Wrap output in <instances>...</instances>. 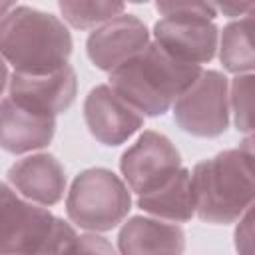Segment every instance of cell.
I'll return each instance as SVG.
<instances>
[{
	"label": "cell",
	"mask_w": 255,
	"mask_h": 255,
	"mask_svg": "<svg viewBox=\"0 0 255 255\" xmlns=\"http://www.w3.org/2000/svg\"><path fill=\"white\" fill-rule=\"evenodd\" d=\"M72 34L58 16L14 4L0 18V58L18 74H48L68 66Z\"/></svg>",
	"instance_id": "cell-1"
},
{
	"label": "cell",
	"mask_w": 255,
	"mask_h": 255,
	"mask_svg": "<svg viewBox=\"0 0 255 255\" xmlns=\"http://www.w3.org/2000/svg\"><path fill=\"white\" fill-rule=\"evenodd\" d=\"M191 187L195 215L207 223H233L253 205V145L251 137L239 147L223 149L195 163Z\"/></svg>",
	"instance_id": "cell-2"
},
{
	"label": "cell",
	"mask_w": 255,
	"mask_h": 255,
	"mask_svg": "<svg viewBox=\"0 0 255 255\" xmlns=\"http://www.w3.org/2000/svg\"><path fill=\"white\" fill-rule=\"evenodd\" d=\"M199 74V66L179 62L149 42L137 56L110 74L108 86L143 118H155L163 116Z\"/></svg>",
	"instance_id": "cell-3"
},
{
	"label": "cell",
	"mask_w": 255,
	"mask_h": 255,
	"mask_svg": "<svg viewBox=\"0 0 255 255\" xmlns=\"http://www.w3.org/2000/svg\"><path fill=\"white\" fill-rule=\"evenodd\" d=\"M74 227L0 181V255H62Z\"/></svg>",
	"instance_id": "cell-4"
},
{
	"label": "cell",
	"mask_w": 255,
	"mask_h": 255,
	"mask_svg": "<svg viewBox=\"0 0 255 255\" xmlns=\"http://www.w3.org/2000/svg\"><path fill=\"white\" fill-rule=\"evenodd\" d=\"M131 209V195L120 175L106 167L84 169L66 197L68 219L90 233L118 227Z\"/></svg>",
	"instance_id": "cell-5"
},
{
	"label": "cell",
	"mask_w": 255,
	"mask_h": 255,
	"mask_svg": "<svg viewBox=\"0 0 255 255\" xmlns=\"http://www.w3.org/2000/svg\"><path fill=\"white\" fill-rule=\"evenodd\" d=\"M171 108L175 124L185 133L217 137L229 126V82L215 70H201Z\"/></svg>",
	"instance_id": "cell-6"
},
{
	"label": "cell",
	"mask_w": 255,
	"mask_h": 255,
	"mask_svg": "<svg viewBox=\"0 0 255 255\" xmlns=\"http://www.w3.org/2000/svg\"><path fill=\"white\" fill-rule=\"evenodd\" d=\"M181 169V155L171 139L153 129L143 131L120 159V171L128 189L149 193L169 181Z\"/></svg>",
	"instance_id": "cell-7"
},
{
	"label": "cell",
	"mask_w": 255,
	"mask_h": 255,
	"mask_svg": "<svg viewBox=\"0 0 255 255\" xmlns=\"http://www.w3.org/2000/svg\"><path fill=\"white\" fill-rule=\"evenodd\" d=\"M76 92L78 78L70 64L48 74L14 72L8 80V98L14 104L50 118L66 112L74 104Z\"/></svg>",
	"instance_id": "cell-8"
},
{
	"label": "cell",
	"mask_w": 255,
	"mask_h": 255,
	"mask_svg": "<svg viewBox=\"0 0 255 255\" xmlns=\"http://www.w3.org/2000/svg\"><path fill=\"white\" fill-rule=\"evenodd\" d=\"M219 30L213 20L195 16H163L153 24V44L171 58L199 66L213 60Z\"/></svg>",
	"instance_id": "cell-9"
},
{
	"label": "cell",
	"mask_w": 255,
	"mask_h": 255,
	"mask_svg": "<svg viewBox=\"0 0 255 255\" xmlns=\"http://www.w3.org/2000/svg\"><path fill=\"white\" fill-rule=\"evenodd\" d=\"M147 26L133 14H120L114 20L96 28L86 42L90 62L104 70L114 72L149 44Z\"/></svg>",
	"instance_id": "cell-10"
},
{
	"label": "cell",
	"mask_w": 255,
	"mask_h": 255,
	"mask_svg": "<svg viewBox=\"0 0 255 255\" xmlns=\"http://www.w3.org/2000/svg\"><path fill=\"white\" fill-rule=\"evenodd\" d=\"M84 120L90 133L104 145H122L143 128V116L108 84L90 90L84 102Z\"/></svg>",
	"instance_id": "cell-11"
},
{
	"label": "cell",
	"mask_w": 255,
	"mask_h": 255,
	"mask_svg": "<svg viewBox=\"0 0 255 255\" xmlns=\"http://www.w3.org/2000/svg\"><path fill=\"white\" fill-rule=\"evenodd\" d=\"M6 175L16 193L42 207L56 205L66 191L64 165L50 153L26 155L14 161Z\"/></svg>",
	"instance_id": "cell-12"
},
{
	"label": "cell",
	"mask_w": 255,
	"mask_h": 255,
	"mask_svg": "<svg viewBox=\"0 0 255 255\" xmlns=\"http://www.w3.org/2000/svg\"><path fill=\"white\" fill-rule=\"evenodd\" d=\"M56 133V118L30 112L10 98L0 100V147L20 155L46 147Z\"/></svg>",
	"instance_id": "cell-13"
},
{
	"label": "cell",
	"mask_w": 255,
	"mask_h": 255,
	"mask_svg": "<svg viewBox=\"0 0 255 255\" xmlns=\"http://www.w3.org/2000/svg\"><path fill=\"white\" fill-rule=\"evenodd\" d=\"M183 229L155 217H131L118 235L120 255H183Z\"/></svg>",
	"instance_id": "cell-14"
},
{
	"label": "cell",
	"mask_w": 255,
	"mask_h": 255,
	"mask_svg": "<svg viewBox=\"0 0 255 255\" xmlns=\"http://www.w3.org/2000/svg\"><path fill=\"white\" fill-rule=\"evenodd\" d=\"M137 205L141 211L155 219L169 223H185L195 215V195L191 187L189 169L181 167L169 181L157 189L137 195Z\"/></svg>",
	"instance_id": "cell-15"
},
{
	"label": "cell",
	"mask_w": 255,
	"mask_h": 255,
	"mask_svg": "<svg viewBox=\"0 0 255 255\" xmlns=\"http://www.w3.org/2000/svg\"><path fill=\"white\" fill-rule=\"evenodd\" d=\"M219 60L223 68L235 76L251 74L255 66L253 54V16L247 14L239 20L229 22L217 42Z\"/></svg>",
	"instance_id": "cell-16"
},
{
	"label": "cell",
	"mask_w": 255,
	"mask_h": 255,
	"mask_svg": "<svg viewBox=\"0 0 255 255\" xmlns=\"http://www.w3.org/2000/svg\"><path fill=\"white\" fill-rule=\"evenodd\" d=\"M64 22H68L74 28L80 30H90V28H100L102 24L114 20L116 16L124 14V4L122 2H106V0H64L58 4Z\"/></svg>",
	"instance_id": "cell-17"
},
{
	"label": "cell",
	"mask_w": 255,
	"mask_h": 255,
	"mask_svg": "<svg viewBox=\"0 0 255 255\" xmlns=\"http://www.w3.org/2000/svg\"><path fill=\"white\" fill-rule=\"evenodd\" d=\"M229 112L239 131H253V74L235 76L229 84Z\"/></svg>",
	"instance_id": "cell-18"
},
{
	"label": "cell",
	"mask_w": 255,
	"mask_h": 255,
	"mask_svg": "<svg viewBox=\"0 0 255 255\" xmlns=\"http://www.w3.org/2000/svg\"><path fill=\"white\" fill-rule=\"evenodd\" d=\"M62 255H118V253L106 237L98 233H84V235H76V239L66 247Z\"/></svg>",
	"instance_id": "cell-19"
},
{
	"label": "cell",
	"mask_w": 255,
	"mask_h": 255,
	"mask_svg": "<svg viewBox=\"0 0 255 255\" xmlns=\"http://www.w3.org/2000/svg\"><path fill=\"white\" fill-rule=\"evenodd\" d=\"M155 10L161 16H195V18H207L213 20L217 16L215 4L207 2H157Z\"/></svg>",
	"instance_id": "cell-20"
},
{
	"label": "cell",
	"mask_w": 255,
	"mask_h": 255,
	"mask_svg": "<svg viewBox=\"0 0 255 255\" xmlns=\"http://www.w3.org/2000/svg\"><path fill=\"white\" fill-rule=\"evenodd\" d=\"M251 207L237 219L239 223L235 229V249L239 255H253V211Z\"/></svg>",
	"instance_id": "cell-21"
},
{
	"label": "cell",
	"mask_w": 255,
	"mask_h": 255,
	"mask_svg": "<svg viewBox=\"0 0 255 255\" xmlns=\"http://www.w3.org/2000/svg\"><path fill=\"white\" fill-rule=\"evenodd\" d=\"M215 10H221L223 14H229V16H247L251 14L253 10V4H221V6H215Z\"/></svg>",
	"instance_id": "cell-22"
},
{
	"label": "cell",
	"mask_w": 255,
	"mask_h": 255,
	"mask_svg": "<svg viewBox=\"0 0 255 255\" xmlns=\"http://www.w3.org/2000/svg\"><path fill=\"white\" fill-rule=\"evenodd\" d=\"M8 80H10L8 66H6V62L0 58V96H2V94H4V90L8 88Z\"/></svg>",
	"instance_id": "cell-23"
},
{
	"label": "cell",
	"mask_w": 255,
	"mask_h": 255,
	"mask_svg": "<svg viewBox=\"0 0 255 255\" xmlns=\"http://www.w3.org/2000/svg\"><path fill=\"white\" fill-rule=\"evenodd\" d=\"M12 6H14L12 2H0V18H4V14L12 10Z\"/></svg>",
	"instance_id": "cell-24"
}]
</instances>
